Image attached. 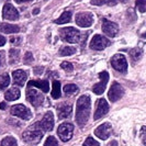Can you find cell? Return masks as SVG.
<instances>
[{"label": "cell", "instance_id": "cell-1", "mask_svg": "<svg viewBox=\"0 0 146 146\" xmlns=\"http://www.w3.org/2000/svg\"><path fill=\"white\" fill-rule=\"evenodd\" d=\"M90 114V97L84 95L77 100V110H76V122L79 126H84L88 122Z\"/></svg>", "mask_w": 146, "mask_h": 146}, {"label": "cell", "instance_id": "cell-2", "mask_svg": "<svg viewBox=\"0 0 146 146\" xmlns=\"http://www.w3.org/2000/svg\"><path fill=\"white\" fill-rule=\"evenodd\" d=\"M81 32L73 27L69 28H63L59 30V36L63 41L68 43H78L80 41Z\"/></svg>", "mask_w": 146, "mask_h": 146}, {"label": "cell", "instance_id": "cell-3", "mask_svg": "<svg viewBox=\"0 0 146 146\" xmlns=\"http://www.w3.org/2000/svg\"><path fill=\"white\" fill-rule=\"evenodd\" d=\"M111 65L119 73H126L127 70V60L123 54H115L111 58Z\"/></svg>", "mask_w": 146, "mask_h": 146}, {"label": "cell", "instance_id": "cell-4", "mask_svg": "<svg viewBox=\"0 0 146 146\" xmlns=\"http://www.w3.org/2000/svg\"><path fill=\"white\" fill-rule=\"evenodd\" d=\"M111 42L103 35H100V34H96L95 36L92 37L91 42H90V48L91 50H96V51H101V50H104L106 47H108Z\"/></svg>", "mask_w": 146, "mask_h": 146}, {"label": "cell", "instance_id": "cell-5", "mask_svg": "<svg viewBox=\"0 0 146 146\" xmlns=\"http://www.w3.org/2000/svg\"><path fill=\"white\" fill-rule=\"evenodd\" d=\"M35 127H38L40 129V131L41 130H43L45 132H50L53 130V127H54V117H53V113L52 112H46L45 113V115L43 117V119L36 123V124L34 125ZM33 126V127H34Z\"/></svg>", "mask_w": 146, "mask_h": 146}, {"label": "cell", "instance_id": "cell-6", "mask_svg": "<svg viewBox=\"0 0 146 146\" xmlns=\"http://www.w3.org/2000/svg\"><path fill=\"white\" fill-rule=\"evenodd\" d=\"M57 134L59 139L63 142H67L73 137L74 134V125L72 123H63L57 129Z\"/></svg>", "mask_w": 146, "mask_h": 146}, {"label": "cell", "instance_id": "cell-7", "mask_svg": "<svg viewBox=\"0 0 146 146\" xmlns=\"http://www.w3.org/2000/svg\"><path fill=\"white\" fill-rule=\"evenodd\" d=\"M42 137H43V132L40 130L25 131L22 134V139L28 144H37L41 142Z\"/></svg>", "mask_w": 146, "mask_h": 146}, {"label": "cell", "instance_id": "cell-8", "mask_svg": "<svg viewBox=\"0 0 146 146\" xmlns=\"http://www.w3.org/2000/svg\"><path fill=\"white\" fill-rule=\"evenodd\" d=\"M27 100L29 101L33 107H40L44 101L43 94H40L35 89H29L27 92Z\"/></svg>", "mask_w": 146, "mask_h": 146}, {"label": "cell", "instance_id": "cell-9", "mask_svg": "<svg viewBox=\"0 0 146 146\" xmlns=\"http://www.w3.org/2000/svg\"><path fill=\"white\" fill-rule=\"evenodd\" d=\"M123 94H124V90H123L122 86H121L119 82L114 81V82L112 84L111 88H110L108 97H109V100L111 102H115V101L120 100V99L123 97Z\"/></svg>", "mask_w": 146, "mask_h": 146}, {"label": "cell", "instance_id": "cell-10", "mask_svg": "<svg viewBox=\"0 0 146 146\" xmlns=\"http://www.w3.org/2000/svg\"><path fill=\"white\" fill-rule=\"evenodd\" d=\"M11 114L22 119V120H30L31 119V111L23 104H17L11 108Z\"/></svg>", "mask_w": 146, "mask_h": 146}, {"label": "cell", "instance_id": "cell-11", "mask_svg": "<svg viewBox=\"0 0 146 146\" xmlns=\"http://www.w3.org/2000/svg\"><path fill=\"white\" fill-rule=\"evenodd\" d=\"M76 23L81 28H88L94 23V15L90 12H79L76 15Z\"/></svg>", "mask_w": 146, "mask_h": 146}, {"label": "cell", "instance_id": "cell-12", "mask_svg": "<svg viewBox=\"0 0 146 146\" xmlns=\"http://www.w3.org/2000/svg\"><path fill=\"white\" fill-rule=\"evenodd\" d=\"M99 78H100V81L98 84H96L94 88H92V91L95 92L96 95H101L106 90L107 84L109 81V74H108V72H101L99 74Z\"/></svg>", "mask_w": 146, "mask_h": 146}, {"label": "cell", "instance_id": "cell-13", "mask_svg": "<svg viewBox=\"0 0 146 146\" xmlns=\"http://www.w3.org/2000/svg\"><path fill=\"white\" fill-rule=\"evenodd\" d=\"M102 31L106 35L114 37L119 32V27L117 23L110 21L108 19H102Z\"/></svg>", "mask_w": 146, "mask_h": 146}, {"label": "cell", "instance_id": "cell-14", "mask_svg": "<svg viewBox=\"0 0 146 146\" xmlns=\"http://www.w3.org/2000/svg\"><path fill=\"white\" fill-rule=\"evenodd\" d=\"M2 17L5 20H10V21H15L19 19V12L17 11L11 3H6L2 9Z\"/></svg>", "mask_w": 146, "mask_h": 146}, {"label": "cell", "instance_id": "cell-15", "mask_svg": "<svg viewBox=\"0 0 146 146\" xmlns=\"http://www.w3.org/2000/svg\"><path fill=\"white\" fill-rule=\"evenodd\" d=\"M109 112V104L104 99H99L97 101V108H96L95 112V120H99L102 117H104L107 113Z\"/></svg>", "mask_w": 146, "mask_h": 146}, {"label": "cell", "instance_id": "cell-16", "mask_svg": "<svg viewBox=\"0 0 146 146\" xmlns=\"http://www.w3.org/2000/svg\"><path fill=\"white\" fill-rule=\"evenodd\" d=\"M112 133V126L110 123H103V124L99 125L95 130L96 136H98L101 139H109V136Z\"/></svg>", "mask_w": 146, "mask_h": 146}, {"label": "cell", "instance_id": "cell-17", "mask_svg": "<svg viewBox=\"0 0 146 146\" xmlns=\"http://www.w3.org/2000/svg\"><path fill=\"white\" fill-rule=\"evenodd\" d=\"M72 111H73V107L72 104L69 103H63L57 107V113H58V119L59 120H63V119H67V117H70L72 114Z\"/></svg>", "mask_w": 146, "mask_h": 146}, {"label": "cell", "instance_id": "cell-18", "mask_svg": "<svg viewBox=\"0 0 146 146\" xmlns=\"http://www.w3.org/2000/svg\"><path fill=\"white\" fill-rule=\"evenodd\" d=\"M12 77H13V85L15 86H23L25 84V80L28 78V75L24 70L18 69L12 73Z\"/></svg>", "mask_w": 146, "mask_h": 146}, {"label": "cell", "instance_id": "cell-19", "mask_svg": "<svg viewBox=\"0 0 146 146\" xmlns=\"http://www.w3.org/2000/svg\"><path fill=\"white\" fill-rule=\"evenodd\" d=\"M28 87H36L38 89H41L43 92H48L50 90V85L47 80H31L28 82Z\"/></svg>", "mask_w": 146, "mask_h": 146}, {"label": "cell", "instance_id": "cell-20", "mask_svg": "<svg viewBox=\"0 0 146 146\" xmlns=\"http://www.w3.org/2000/svg\"><path fill=\"white\" fill-rule=\"evenodd\" d=\"M19 31H20V28L15 24H7V23L0 24V32L1 33L11 34V33H18Z\"/></svg>", "mask_w": 146, "mask_h": 146}, {"label": "cell", "instance_id": "cell-21", "mask_svg": "<svg viewBox=\"0 0 146 146\" xmlns=\"http://www.w3.org/2000/svg\"><path fill=\"white\" fill-rule=\"evenodd\" d=\"M20 95H21L20 90L18 88L13 87L11 88V89H9L7 92L5 94V99L8 100V101H15V100L20 98Z\"/></svg>", "mask_w": 146, "mask_h": 146}, {"label": "cell", "instance_id": "cell-22", "mask_svg": "<svg viewBox=\"0 0 146 146\" xmlns=\"http://www.w3.org/2000/svg\"><path fill=\"white\" fill-rule=\"evenodd\" d=\"M70 20H72V12L70 11H65V12L62 13V15L59 17L58 19H56L54 22L56 24H64V23L70 22Z\"/></svg>", "mask_w": 146, "mask_h": 146}, {"label": "cell", "instance_id": "cell-23", "mask_svg": "<svg viewBox=\"0 0 146 146\" xmlns=\"http://www.w3.org/2000/svg\"><path fill=\"white\" fill-rule=\"evenodd\" d=\"M60 97V82L54 81L53 82V89H52V98L53 99H58Z\"/></svg>", "mask_w": 146, "mask_h": 146}, {"label": "cell", "instance_id": "cell-24", "mask_svg": "<svg viewBox=\"0 0 146 146\" xmlns=\"http://www.w3.org/2000/svg\"><path fill=\"white\" fill-rule=\"evenodd\" d=\"M142 55H143V51H142L141 48H139V47L132 48L131 51H130V56H131V58L133 59V62L139 60V58L142 57Z\"/></svg>", "mask_w": 146, "mask_h": 146}, {"label": "cell", "instance_id": "cell-25", "mask_svg": "<svg viewBox=\"0 0 146 146\" xmlns=\"http://www.w3.org/2000/svg\"><path fill=\"white\" fill-rule=\"evenodd\" d=\"M119 0H91V3L96 6H102V5H108V6H115Z\"/></svg>", "mask_w": 146, "mask_h": 146}, {"label": "cell", "instance_id": "cell-26", "mask_svg": "<svg viewBox=\"0 0 146 146\" xmlns=\"http://www.w3.org/2000/svg\"><path fill=\"white\" fill-rule=\"evenodd\" d=\"M10 84V77L8 74H3L0 76V90H5Z\"/></svg>", "mask_w": 146, "mask_h": 146}, {"label": "cell", "instance_id": "cell-27", "mask_svg": "<svg viewBox=\"0 0 146 146\" xmlns=\"http://www.w3.org/2000/svg\"><path fill=\"white\" fill-rule=\"evenodd\" d=\"M19 55H20V51H19V50H15V48H11V50L9 51V59H10V63H11V64L18 63V59H19Z\"/></svg>", "mask_w": 146, "mask_h": 146}, {"label": "cell", "instance_id": "cell-28", "mask_svg": "<svg viewBox=\"0 0 146 146\" xmlns=\"http://www.w3.org/2000/svg\"><path fill=\"white\" fill-rule=\"evenodd\" d=\"M76 53V48L73 46H65L59 51V55L60 56H70Z\"/></svg>", "mask_w": 146, "mask_h": 146}, {"label": "cell", "instance_id": "cell-29", "mask_svg": "<svg viewBox=\"0 0 146 146\" xmlns=\"http://www.w3.org/2000/svg\"><path fill=\"white\" fill-rule=\"evenodd\" d=\"M0 146H18V143H17V139L12 136H7L2 139L1 142V145Z\"/></svg>", "mask_w": 146, "mask_h": 146}, {"label": "cell", "instance_id": "cell-30", "mask_svg": "<svg viewBox=\"0 0 146 146\" xmlns=\"http://www.w3.org/2000/svg\"><path fill=\"white\" fill-rule=\"evenodd\" d=\"M63 90H64V92L67 94V95H72V94H75V92L78 91V87L75 84H68V85L64 86Z\"/></svg>", "mask_w": 146, "mask_h": 146}, {"label": "cell", "instance_id": "cell-31", "mask_svg": "<svg viewBox=\"0 0 146 146\" xmlns=\"http://www.w3.org/2000/svg\"><path fill=\"white\" fill-rule=\"evenodd\" d=\"M135 5L139 12H142V13L146 12V0H136Z\"/></svg>", "mask_w": 146, "mask_h": 146}, {"label": "cell", "instance_id": "cell-32", "mask_svg": "<svg viewBox=\"0 0 146 146\" xmlns=\"http://www.w3.org/2000/svg\"><path fill=\"white\" fill-rule=\"evenodd\" d=\"M44 146H58V143L54 136H48L44 143Z\"/></svg>", "mask_w": 146, "mask_h": 146}, {"label": "cell", "instance_id": "cell-33", "mask_svg": "<svg viewBox=\"0 0 146 146\" xmlns=\"http://www.w3.org/2000/svg\"><path fill=\"white\" fill-rule=\"evenodd\" d=\"M84 146H100L99 143L96 141L95 139H92L91 136H88L86 141L84 142Z\"/></svg>", "mask_w": 146, "mask_h": 146}, {"label": "cell", "instance_id": "cell-34", "mask_svg": "<svg viewBox=\"0 0 146 146\" xmlns=\"http://www.w3.org/2000/svg\"><path fill=\"white\" fill-rule=\"evenodd\" d=\"M60 68H63L67 73H70V72H73L74 66H73V64H70L69 62H63V63L60 64Z\"/></svg>", "mask_w": 146, "mask_h": 146}, {"label": "cell", "instance_id": "cell-35", "mask_svg": "<svg viewBox=\"0 0 146 146\" xmlns=\"http://www.w3.org/2000/svg\"><path fill=\"white\" fill-rule=\"evenodd\" d=\"M32 62H33V55H32V53L31 52H27L25 55H24V64L30 65V64H32Z\"/></svg>", "mask_w": 146, "mask_h": 146}, {"label": "cell", "instance_id": "cell-36", "mask_svg": "<svg viewBox=\"0 0 146 146\" xmlns=\"http://www.w3.org/2000/svg\"><path fill=\"white\" fill-rule=\"evenodd\" d=\"M141 139L143 141L144 145H146V126H142L141 129Z\"/></svg>", "mask_w": 146, "mask_h": 146}, {"label": "cell", "instance_id": "cell-37", "mask_svg": "<svg viewBox=\"0 0 146 146\" xmlns=\"http://www.w3.org/2000/svg\"><path fill=\"white\" fill-rule=\"evenodd\" d=\"M88 35H89V33H81V35H80V44H81V46H85V43H86V41H87V38H88Z\"/></svg>", "mask_w": 146, "mask_h": 146}, {"label": "cell", "instance_id": "cell-38", "mask_svg": "<svg viewBox=\"0 0 146 146\" xmlns=\"http://www.w3.org/2000/svg\"><path fill=\"white\" fill-rule=\"evenodd\" d=\"M10 41H11V43L13 44V45H19V44H20V41H21V37L20 36L11 37V38H10Z\"/></svg>", "mask_w": 146, "mask_h": 146}, {"label": "cell", "instance_id": "cell-39", "mask_svg": "<svg viewBox=\"0 0 146 146\" xmlns=\"http://www.w3.org/2000/svg\"><path fill=\"white\" fill-rule=\"evenodd\" d=\"M44 72V67H36L34 68V74L35 75H41Z\"/></svg>", "mask_w": 146, "mask_h": 146}, {"label": "cell", "instance_id": "cell-40", "mask_svg": "<svg viewBox=\"0 0 146 146\" xmlns=\"http://www.w3.org/2000/svg\"><path fill=\"white\" fill-rule=\"evenodd\" d=\"M7 42V40H6V37L2 36V35H0V46H3Z\"/></svg>", "mask_w": 146, "mask_h": 146}, {"label": "cell", "instance_id": "cell-41", "mask_svg": "<svg viewBox=\"0 0 146 146\" xmlns=\"http://www.w3.org/2000/svg\"><path fill=\"white\" fill-rule=\"evenodd\" d=\"M108 146H117V141H111Z\"/></svg>", "mask_w": 146, "mask_h": 146}, {"label": "cell", "instance_id": "cell-42", "mask_svg": "<svg viewBox=\"0 0 146 146\" xmlns=\"http://www.w3.org/2000/svg\"><path fill=\"white\" fill-rule=\"evenodd\" d=\"M17 3H22V2H29V1H32V0H15Z\"/></svg>", "mask_w": 146, "mask_h": 146}, {"label": "cell", "instance_id": "cell-43", "mask_svg": "<svg viewBox=\"0 0 146 146\" xmlns=\"http://www.w3.org/2000/svg\"><path fill=\"white\" fill-rule=\"evenodd\" d=\"M5 108H6V103L5 102L0 103V109H5Z\"/></svg>", "mask_w": 146, "mask_h": 146}, {"label": "cell", "instance_id": "cell-44", "mask_svg": "<svg viewBox=\"0 0 146 146\" xmlns=\"http://www.w3.org/2000/svg\"><path fill=\"white\" fill-rule=\"evenodd\" d=\"M40 12V10L38 9H35V10H33V15H37Z\"/></svg>", "mask_w": 146, "mask_h": 146}, {"label": "cell", "instance_id": "cell-45", "mask_svg": "<svg viewBox=\"0 0 146 146\" xmlns=\"http://www.w3.org/2000/svg\"><path fill=\"white\" fill-rule=\"evenodd\" d=\"M120 1H121V2H122V3H125V2H127V1H129V0H120Z\"/></svg>", "mask_w": 146, "mask_h": 146}]
</instances>
